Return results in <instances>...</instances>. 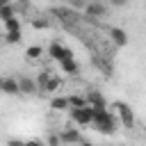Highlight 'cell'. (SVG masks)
<instances>
[{
	"label": "cell",
	"instance_id": "cell-21",
	"mask_svg": "<svg viewBox=\"0 0 146 146\" xmlns=\"http://www.w3.org/2000/svg\"><path fill=\"white\" fill-rule=\"evenodd\" d=\"M14 7H16V14L21 16V14H25V11L30 9V0H18V2L14 5Z\"/></svg>",
	"mask_w": 146,
	"mask_h": 146
},
{
	"label": "cell",
	"instance_id": "cell-6",
	"mask_svg": "<svg viewBox=\"0 0 146 146\" xmlns=\"http://www.w3.org/2000/svg\"><path fill=\"white\" fill-rule=\"evenodd\" d=\"M59 139H62V144H87V139L82 137V132L78 128H62Z\"/></svg>",
	"mask_w": 146,
	"mask_h": 146
},
{
	"label": "cell",
	"instance_id": "cell-22",
	"mask_svg": "<svg viewBox=\"0 0 146 146\" xmlns=\"http://www.w3.org/2000/svg\"><path fill=\"white\" fill-rule=\"evenodd\" d=\"M46 144H50V146H57V144H62V139H59V132H50V135L46 137Z\"/></svg>",
	"mask_w": 146,
	"mask_h": 146
},
{
	"label": "cell",
	"instance_id": "cell-23",
	"mask_svg": "<svg viewBox=\"0 0 146 146\" xmlns=\"http://www.w3.org/2000/svg\"><path fill=\"white\" fill-rule=\"evenodd\" d=\"M66 2H68V7H71V9H80V11H82V9H84V5H87V0H66Z\"/></svg>",
	"mask_w": 146,
	"mask_h": 146
},
{
	"label": "cell",
	"instance_id": "cell-2",
	"mask_svg": "<svg viewBox=\"0 0 146 146\" xmlns=\"http://www.w3.org/2000/svg\"><path fill=\"white\" fill-rule=\"evenodd\" d=\"M112 107H114V114H116V119H119V123H121L123 128H128V130L135 128V114H132V110H130L128 103H123V100H114Z\"/></svg>",
	"mask_w": 146,
	"mask_h": 146
},
{
	"label": "cell",
	"instance_id": "cell-13",
	"mask_svg": "<svg viewBox=\"0 0 146 146\" xmlns=\"http://www.w3.org/2000/svg\"><path fill=\"white\" fill-rule=\"evenodd\" d=\"M43 57V48L41 46H27L25 48V59L27 62H39Z\"/></svg>",
	"mask_w": 146,
	"mask_h": 146
},
{
	"label": "cell",
	"instance_id": "cell-20",
	"mask_svg": "<svg viewBox=\"0 0 146 146\" xmlns=\"http://www.w3.org/2000/svg\"><path fill=\"white\" fill-rule=\"evenodd\" d=\"M50 73H52V71H48V68H43V71H39V75H36V87H39V94H41V89H43V84L48 82V78H50Z\"/></svg>",
	"mask_w": 146,
	"mask_h": 146
},
{
	"label": "cell",
	"instance_id": "cell-15",
	"mask_svg": "<svg viewBox=\"0 0 146 146\" xmlns=\"http://www.w3.org/2000/svg\"><path fill=\"white\" fill-rule=\"evenodd\" d=\"M50 107H52L55 112L68 110V96H52V98H50Z\"/></svg>",
	"mask_w": 146,
	"mask_h": 146
},
{
	"label": "cell",
	"instance_id": "cell-14",
	"mask_svg": "<svg viewBox=\"0 0 146 146\" xmlns=\"http://www.w3.org/2000/svg\"><path fill=\"white\" fill-rule=\"evenodd\" d=\"M21 39H23V30H5L2 34L5 43H21Z\"/></svg>",
	"mask_w": 146,
	"mask_h": 146
},
{
	"label": "cell",
	"instance_id": "cell-3",
	"mask_svg": "<svg viewBox=\"0 0 146 146\" xmlns=\"http://www.w3.org/2000/svg\"><path fill=\"white\" fill-rule=\"evenodd\" d=\"M68 114H71V121H73L75 125H91V119H94V110H91V105L68 107Z\"/></svg>",
	"mask_w": 146,
	"mask_h": 146
},
{
	"label": "cell",
	"instance_id": "cell-7",
	"mask_svg": "<svg viewBox=\"0 0 146 146\" xmlns=\"http://www.w3.org/2000/svg\"><path fill=\"white\" fill-rule=\"evenodd\" d=\"M16 80H18V91H21L23 96H34V94H39L36 80H32V78H27V75H18Z\"/></svg>",
	"mask_w": 146,
	"mask_h": 146
},
{
	"label": "cell",
	"instance_id": "cell-10",
	"mask_svg": "<svg viewBox=\"0 0 146 146\" xmlns=\"http://www.w3.org/2000/svg\"><path fill=\"white\" fill-rule=\"evenodd\" d=\"M57 64H59L62 73H66V75H78V73H80V64H78L73 57H66V59H62V62H57Z\"/></svg>",
	"mask_w": 146,
	"mask_h": 146
},
{
	"label": "cell",
	"instance_id": "cell-11",
	"mask_svg": "<svg viewBox=\"0 0 146 146\" xmlns=\"http://www.w3.org/2000/svg\"><path fill=\"white\" fill-rule=\"evenodd\" d=\"M87 105H91V107H107V100H105V96H103L100 91L91 89V91L87 94Z\"/></svg>",
	"mask_w": 146,
	"mask_h": 146
},
{
	"label": "cell",
	"instance_id": "cell-18",
	"mask_svg": "<svg viewBox=\"0 0 146 146\" xmlns=\"http://www.w3.org/2000/svg\"><path fill=\"white\" fill-rule=\"evenodd\" d=\"M2 23H5V30H23V23H21L18 16H11L7 21H2Z\"/></svg>",
	"mask_w": 146,
	"mask_h": 146
},
{
	"label": "cell",
	"instance_id": "cell-9",
	"mask_svg": "<svg viewBox=\"0 0 146 146\" xmlns=\"http://www.w3.org/2000/svg\"><path fill=\"white\" fill-rule=\"evenodd\" d=\"M107 36H110V41H112L116 48L128 46V32H125L123 27H110V30H107Z\"/></svg>",
	"mask_w": 146,
	"mask_h": 146
},
{
	"label": "cell",
	"instance_id": "cell-16",
	"mask_svg": "<svg viewBox=\"0 0 146 146\" xmlns=\"http://www.w3.org/2000/svg\"><path fill=\"white\" fill-rule=\"evenodd\" d=\"M11 16H18V14H16V7H14L11 2L2 5V7H0V21H7V18H11Z\"/></svg>",
	"mask_w": 146,
	"mask_h": 146
},
{
	"label": "cell",
	"instance_id": "cell-12",
	"mask_svg": "<svg viewBox=\"0 0 146 146\" xmlns=\"http://www.w3.org/2000/svg\"><path fill=\"white\" fill-rule=\"evenodd\" d=\"M59 87H62V78H59V75H55V73H50V78H48V82L43 84L41 94H55Z\"/></svg>",
	"mask_w": 146,
	"mask_h": 146
},
{
	"label": "cell",
	"instance_id": "cell-8",
	"mask_svg": "<svg viewBox=\"0 0 146 146\" xmlns=\"http://www.w3.org/2000/svg\"><path fill=\"white\" fill-rule=\"evenodd\" d=\"M0 91L7 94V96H18V80L14 75H2L0 78Z\"/></svg>",
	"mask_w": 146,
	"mask_h": 146
},
{
	"label": "cell",
	"instance_id": "cell-5",
	"mask_svg": "<svg viewBox=\"0 0 146 146\" xmlns=\"http://www.w3.org/2000/svg\"><path fill=\"white\" fill-rule=\"evenodd\" d=\"M46 52H48V57H50V59H55V62H62V59H66V57H73V50H71V48H66L62 41H50Z\"/></svg>",
	"mask_w": 146,
	"mask_h": 146
},
{
	"label": "cell",
	"instance_id": "cell-24",
	"mask_svg": "<svg viewBox=\"0 0 146 146\" xmlns=\"http://www.w3.org/2000/svg\"><path fill=\"white\" fill-rule=\"evenodd\" d=\"M128 2H130V0H110V7L121 9V7H128Z\"/></svg>",
	"mask_w": 146,
	"mask_h": 146
},
{
	"label": "cell",
	"instance_id": "cell-26",
	"mask_svg": "<svg viewBox=\"0 0 146 146\" xmlns=\"http://www.w3.org/2000/svg\"><path fill=\"white\" fill-rule=\"evenodd\" d=\"M2 43H5V41H2V36H0V46H2Z\"/></svg>",
	"mask_w": 146,
	"mask_h": 146
},
{
	"label": "cell",
	"instance_id": "cell-1",
	"mask_svg": "<svg viewBox=\"0 0 146 146\" xmlns=\"http://www.w3.org/2000/svg\"><path fill=\"white\" fill-rule=\"evenodd\" d=\"M94 110V119H91V125L98 130V132H103V135H114L116 130H119V119H116V114L114 112H110L107 107H91Z\"/></svg>",
	"mask_w": 146,
	"mask_h": 146
},
{
	"label": "cell",
	"instance_id": "cell-17",
	"mask_svg": "<svg viewBox=\"0 0 146 146\" xmlns=\"http://www.w3.org/2000/svg\"><path fill=\"white\" fill-rule=\"evenodd\" d=\"M82 105H87V96H80V94L68 96V107H82Z\"/></svg>",
	"mask_w": 146,
	"mask_h": 146
},
{
	"label": "cell",
	"instance_id": "cell-4",
	"mask_svg": "<svg viewBox=\"0 0 146 146\" xmlns=\"http://www.w3.org/2000/svg\"><path fill=\"white\" fill-rule=\"evenodd\" d=\"M84 14H87V18L91 21H96V18H105L107 16V5L103 2V0H87V5H84V9H82Z\"/></svg>",
	"mask_w": 146,
	"mask_h": 146
},
{
	"label": "cell",
	"instance_id": "cell-19",
	"mask_svg": "<svg viewBox=\"0 0 146 146\" xmlns=\"http://www.w3.org/2000/svg\"><path fill=\"white\" fill-rule=\"evenodd\" d=\"M30 25H32L34 30H48V27H50V21L39 16V18H32V21H30Z\"/></svg>",
	"mask_w": 146,
	"mask_h": 146
},
{
	"label": "cell",
	"instance_id": "cell-25",
	"mask_svg": "<svg viewBox=\"0 0 146 146\" xmlns=\"http://www.w3.org/2000/svg\"><path fill=\"white\" fill-rule=\"evenodd\" d=\"M7 2H11V0H0V7H2V5H7Z\"/></svg>",
	"mask_w": 146,
	"mask_h": 146
}]
</instances>
